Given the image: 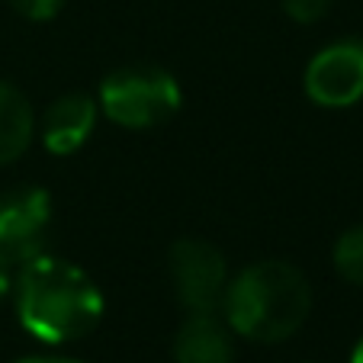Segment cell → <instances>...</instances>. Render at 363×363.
<instances>
[{"instance_id":"cell-11","label":"cell","mask_w":363,"mask_h":363,"mask_svg":"<svg viewBox=\"0 0 363 363\" xmlns=\"http://www.w3.org/2000/svg\"><path fill=\"white\" fill-rule=\"evenodd\" d=\"M283 13L293 23H302V26H312V23L325 20L331 13V4L335 0H280Z\"/></svg>"},{"instance_id":"cell-14","label":"cell","mask_w":363,"mask_h":363,"mask_svg":"<svg viewBox=\"0 0 363 363\" xmlns=\"http://www.w3.org/2000/svg\"><path fill=\"white\" fill-rule=\"evenodd\" d=\"M16 363H81V360H74V357H23Z\"/></svg>"},{"instance_id":"cell-9","label":"cell","mask_w":363,"mask_h":363,"mask_svg":"<svg viewBox=\"0 0 363 363\" xmlns=\"http://www.w3.org/2000/svg\"><path fill=\"white\" fill-rule=\"evenodd\" d=\"M35 138V110L16 84L0 81V167L20 161Z\"/></svg>"},{"instance_id":"cell-2","label":"cell","mask_w":363,"mask_h":363,"mask_svg":"<svg viewBox=\"0 0 363 363\" xmlns=\"http://www.w3.org/2000/svg\"><path fill=\"white\" fill-rule=\"evenodd\" d=\"M222 318L238 337L254 344L289 341L312 312V286L289 261H257L228 280Z\"/></svg>"},{"instance_id":"cell-6","label":"cell","mask_w":363,"mask_h":363,"mask_svg":"<svg viewBox=\"0 0 363 363\" xmlns=\"http://www.w3.org/2000/svg\"><path fill=\"white\" fill-rule=\"evenodd\" d=\"M52 225V196L42 186H13L0 193V254L13 267L42 254Z\"/></svg>"},{"instance_id":"cell-15","label":"cell","mask_w":363,"mask_h":363,"mask_svg":"<svg viewBox=\"0 0 363 363\" xmlns=\"http://www.w3.org/2000/svg\"><path fill=\"white\" fill-rule=\"evenodd\" d=\"M350 363H363V337H360V341H357L354 354H350Z\"/></svg>"},{"instance_id":"cell-12","label":"cell","mask_w":363,"mask_h":363,"mask_svg":"<svg viewBox=\"0 0 363 363\" xmlns=\"http://www.w3.org/2000/svg\"><path fill=\"white\" fill-rule=\"evenodd\" d=\"M10 7L23 16V20H33V23H45L65 7V0H7Z\"/></svg>"},{"instance_id":"cell-8","label":"cell","mask_w":363,"mask_h":363,"mask_svg":"<svg viewBox=\"0 0 363 363\" xmlns=\"http://www.w3.org/2000/svg\"><path fill=\"white\" fill-rule=\"evenodd\" d=\"M171 354L174 363H235V331L222 312H186Z\"/></svg>"},{"instance_id":"cell-1","label":"cell","mask_w":363,"mask_h":363,"mask_svg":"<svg viewBox=\"0 0 363 363\" xmlns=\"http://www.w3.org/2000/svg\"><path fill=\"white\" fill-rule=\"evenodd\" d=\"M10 293L23 331L52 347L94 335L106 312V299L94 277L45 251L16 267Z\"/></svg>"},{"instance_id":"cell-3","label":"cell","mask_w":363,"mask_h":363,"mask_svg":"<svg viewBox=\"0 0 363 363\" xmlns=\"http://www.w3.org/2000/svg\"><path fill=\"white\" fill-rule=\"evenodd\" d=\"M96 106L123 129L148 132L177 116L184 106V90L177 77L158 65H125L103 77Z\"/></svg>"},{"instance_id":"cell-10","label":"cell","mask_w":363,"mask_h":363,"mask_svg":"<svg viewBox=\"0 0 363 363\" xmlns=\"http://www.w3.org/2000/svg\"><path fill=\"white\" fill-rule=\"evenodd\" d=\"M335 270L350 286H363V225H354L335 241Z\"/></svg>"},{"instance_id":"cell-13","label":"cell","mask_w":363,"mask_h":363,"mask_svg":"<svg viewBox=\"0 0 363 363\" xmlns=\"http://www.w3.org/2000/svg\"><path fill=\"white\" fill-rule=\"evenodd\" d=\"M10 289H13V264L0 254V306H4V299L10 296Z\"/></svg>"},{"instance_id":"cell-4","label":"cell","mask_w":363,"mask_h":363,"mask_svg":"<svg viewBox=\"0 0 363 363\" xmlns=\"http://www.w3.org/2000/svg\"><path fill=\"white\" fill-rule=\"evenodd\" d=\"M171 286L186 312H219L228 289L225 254L206 238H177L167 254Z\"/></svg>"},{"instance_id":"cell-5","label":"cell","mask_w":363,"mask_h":363,"mask_svg":"<svg viewBox=\"0 0 363 363\" xmlns=\"http://www.w3.org/2000/svg\"><path fill=\"white\" fill-rule=\"evenodd\" d=\"M302 90L325 110L357 106L363 100V39H337L318 48L306 65Z\"/></svg>"},{"instance_id":"cell-7","label":"cell","mask_w":363,"mask_h":363,"mask_svg":"<svg viewBox=\"0 0 363 363\" xmlns=\"http://www.w3.org/2000/svg\"><path fill=\"white\" fill-rule=\"evenodd\" d=\"M96 119H100L96 96L62 94L58 100L48 103V110L42 113V123L35 132L42 135L45 151H52L55 158H68V155H74L87 145V138L96 129Z\"/></svg>"}]
</instances>
